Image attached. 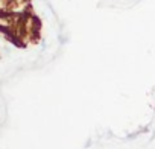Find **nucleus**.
<instances>
[{"mask_svg": "<svg viewBox=\"0 0 155 149\" xmlns=\"http://www.w3.org/2000/svg\"><path fill=\"white\" fill-rule=\"evenodd\" d=\"M8 2H11V0H8Z\"/></svg>", "mask_w": 155, "mask_h": 149, "instance_id": "obj_1", "label": "nucleus"}]
</instances>
